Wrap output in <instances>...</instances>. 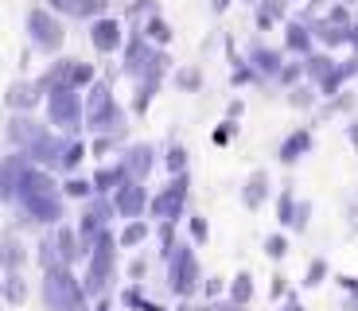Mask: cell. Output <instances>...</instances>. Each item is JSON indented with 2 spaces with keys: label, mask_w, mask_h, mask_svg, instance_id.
Listing matches in <instances>:
<instances>
[{
  "label": "cell",
  "mask_w": 358,
  "mask_h": 311,
  "mask_svg": "<svg viewBox=\"0 0 358 311\" xmlns=\"http://www.w3.org/2000/svg\"><path fill=\"white\" fill-rule=\"evenodd\" d=\"M253 300V276L250 273H238L230 284V303H238V308H245V303Z\"/></svg>",
  "instance_id": "obj_3"
},
{
  "label": "cell",
  "mask_w": 358,
  "mask_h": 311,
  "mask_svg": "<svg viewBox=\"0 0 358 311\" xmlns=\"http://www.w3.org/2000/svg\"><path fill=\"white\" fill-rule=\"evenodd\" d=\"M210 311H245V308H238V303H226V308H210Z\"/></svg>",
  "instance_id": "obj_9"
},
{
  "label": "cell",
  "mask_w": 358,
  "mask_h": 311,
  "mask_svg": "<svg viewBox=\"0 0 358 311\" xmlns=\"http://www.w3.org/2000/svg\"><path fill=\"white\" fill-rule=\"evenodd\" d=\"M285 249H288V241L285 238H280V233H277V238H268V245H265V253H268V257H285Z\"/></svg>",
  "instance_id": "obj_6"
},
{
  "label": "cell",
  "mask_w": 358,
  "mask_h": 311,
  "mask_svg": "<svg viewBox=\"0 0 358 311\" xmlns=\"http://www.w3.org/2000/svg\"><path fill=\"white\" fill-rule=\"evenodd\" d=\"M4 296H8L12 303L24 300V284H20V276H8V280H4Z\"/></svg>",
  "instance_id": "obj_5"
},
{
  "label": "cell",
  "mask_w": 358,
  "mask_h": 311,
  "mask_svg": "<svg viewBox=\"0 0 358 311\" xmlns=\"http://www.w3.org/2000/svg\"><path fill=\"white\" fill-rule=\"evenodd\" d=\"M168 276H171V288H176L179 296H191V292H195V284H199V265H195V257H191L187 245H179L176 253H171Z\"/></svg>",
  "instance_id": "obj_2"
},
{
  "label": "cell",
  "mask_w": 358,
  "mask_h": 311,
  "mask_svg": "<svg viewBox=\"0 0 358 311\" xmlns=\"http://www.w3.org/2000/svg\"><path fill=\"white\" fill-rule=\"evenodd\" d=\"M43 300H47V308H55V311H78L82 288L66 268H51L47 280H43Z\"/></svg>",
  "instance_id": "obj_1"
},
{
  "label": "cell",
  "mask_w": 358,
  "mask_h": 311,
  "mask_svg": "<svg viewBox=\"0 0 358 311\" xmlns=\"http://www.w3.org/2000/svg\"><path fill=\"white\" fill-rule=\"evenodd\" d=\"M136 241H144V226H129V230L121 233V245H136Z\"/></svg>",
  "instance_id": "obj_7"
},
{
  "label": "cell",
  "mask_w": 358,
  "mask_h": 311,
  "mask_svg": "<svg viewBox=\"0 0 358 311\" xmlns=\"http://www.w3.org/2000/svg\"><path fill=\"white\" fill-rule=\"evenodd\" d=\"M323 276H327V265H323V261H312V268H308V280H304V284L315 288V284H323Z\"/></svg>",
  "instance_id": "obj_4"
},
{
  "label": "cell",
  "mask_w": 358,
  "mask_h": 311,
  "mask_svg": "<svg viewBox=\"0 0 358 311\" xmlns=\"http://www.w3.org/2000/svg\"><path fill=\"white\" fill-rule=\"evenodd\" d=\"M191 233H195V241H203V238H206V226L195 218V222H191Z\"/></svg>",
  "instance_id": "obj_8"
}]
</instances>
